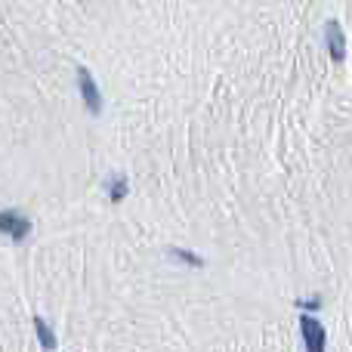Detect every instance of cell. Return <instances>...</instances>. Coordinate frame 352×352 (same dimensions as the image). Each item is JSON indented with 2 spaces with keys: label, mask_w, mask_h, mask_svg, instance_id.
Here are the masks:
<instances>
[{
  "label": "cell",
  "mask_w": 352,
  "mask_h": 352,
  "mask_svg": "<svg viewBox=\"0 0 352 352\" xmlns=\"http://www.w3.org/2000/svg\"><path fill=\"white\" fill-rule=\"evenodd\" d=\"M74 74H78V90H80V99H84L87 111H90V115H99V111H102V93H99V87H96V78L90 74L87 65H78Z\"/></svg>",
  "instance_id": "cell-1"
},
{
  "label": "cell",
  "mask_w": 352,
  "mask_h": 352,
  "mask_svg": "<svg viewBox=\"0 0 352 352\" xmlns=\"http://www.w3.org/2000/svg\"><path fill=\"white\" fill-rule=\"evenodd\" d=\"M0 232L6 238H12V241H25L31 235V219L22 210H12V207L10 210H0Z\"/></svg>",
  "instance_id": "cell-2"
},
{
  "label": "cell",
  "mask_w": 352,
  "mask_h": 352,
  "mask_svg": "<svg viewBox=\"0 0 352 352\" xmlns=\"http://www.w3.org/2000/svg\"><path fill=\"white\" fill-rule=\"evenodd\" d=\"M324 43H328V56L334 62L346 59V34H343L337 19H328V22H324Z\"/></svg>",
  "instance_id": "cell-3"
},
{
  "label": "cell",
  "mask_w": 352,
  "mask_h": 352,
  "mask_svg": "<svg viewBox=\"0 0 352 352\" xmlns=\"http://www.w3.org/2000/svg\"><path fill=\"white\" fill-rule=\"evenodd\" d=\"M109 195H111V201H124V195H127V179H124V176H111Z\"/></svg>",
  "instance_id": "cell-4"
},
{
  "label": "cell",
  "mask_w": 352,
  "mask_h": 352,
  "mask_svg": "<svg viewBox=\"0 0 352 352\" xmlns=\"http://www.w3.org/2000/svg\"><path fill=\"white\" fill-rule=\"evenodd\" d=\"M34 331H37V337H41V343H43V346H53V331H50L47 328V322H43V318H37L34 316Z\"/></svg>",
  "instance_id": "cell-5"
}]
</instances>
